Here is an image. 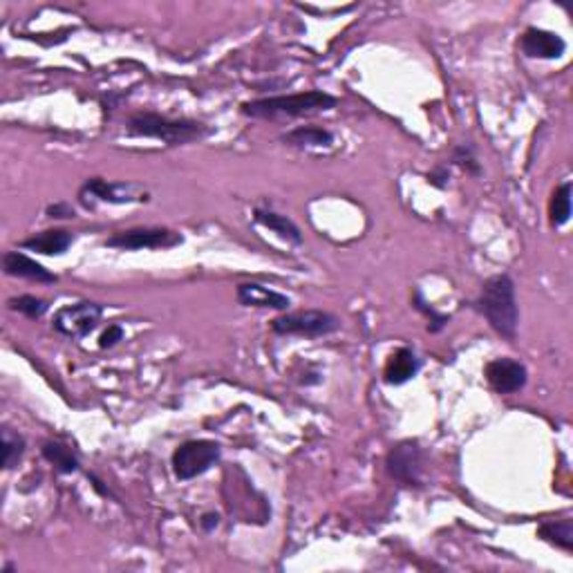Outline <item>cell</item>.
<instances>
[{
    "mask_svg": "<svg viewBox=\"0 0 573 573\" xmlns=\"http://www.w3.org/2000/svg\"><path fill=\"white\" fill-rule=\"evenodd\" d=\"M477 309L487 316L497 334L509 340L515 339L520 325V309L518 299H515V282L511 275L500 274L488 278L484 282L482 296L477 300Z\"/></svg>",
    "mask_w": 573,
    "mask_h": 573,
    "instance_id": "6da1fadb",
    "label": "cell"
},
{
    "mask_svg": "<svg viewBox=\"0 0 573 573\" xmlns=\"http://www.w3.org/2000/svg\"><path fill=\"white\" fill-rule=\"evenodd\" d=\"M336 99L323 90L300 92V94H282V97L256 99V102L242 103V115L253 119H278V117H303L309 112L332 111Z\"/></svg>",
    "mask_w": 573,
    "mask_h": 573,
    "instance_id": "7a4b0ae2",
    "label": "cell"
},
{
    "mask_svg": "<svg viewBox=\"0 0 573 573\" xmlns=\"http://www.w3.org/2000/svg\"><path fill=\"white\" fill-rule=\"evenodd\" d=\"M128 133L133 137H152L168 146H179V143H191L207 137L209 128L191 119H170L155 112H143L128 121Z\"/></svg>",
    "mask_w": 573,
    "mask_h": 573,
    "instance_id": "3957f363",
    "label": "cell"
},
{
    "mask_svg": "<svg viewBox=\"0 0 573 573\" xmlns=\"http://www.w3.org/2000/svg\"><path fill=\"white\" fill-rule=\"evenodd\" d=\"M271 330L280 336H305L318 339L339 330V318L323 309H307V312L284 314L271 323Z\"/></svg>",
    "mask_w": 573,
    "mask_h": 573,
    "instance_id": "277c9868",
    "label": "cell"
},
{
    "mask_svg": "<svg viewBox=\"0 0 573 573\" xmlns=\"http://www.w3.org/2000/svg\"><path fill=\"white\" fill-rule=\"evenodd\" d=\"M220 444L209 439H193L179 446L173 453V471L179 479H193L204 475L220 459Z\"/></svg>",
    "mask_w": 573,
    "mask_h": 573,
    "instance_id": "5b68a950",
    "label": "cell"
},
{
    "mask_svg": "<svg viewBox=\"0 0 573 573\" xmlns=\"http://www.w3.org/2000/svg\"><path fill=\"white\" fill-rule=\"evenodd\" d=\"M102 314L103 307L99 303L83 300V303L68 305V307H61L54 314V330L59 334L70 336V339H86L99 325Z\"/></svg>",
    "mask_w": 573,
    "mask_h": 573,
    "instance_id": "8992f818",
    "label": "cell"
},
{
    "mask_svg": "<svg viewBox=\"0 0 573 573\" xmlns=\"http://www.w3.org/2000/svg\"><path fill=\"white\" fill-rule=\"evenodd\" d=\"M182 244V235L168 229H130L119 231L106 240V247L121 251H139V249H170Z\"/></svg>",
    "mask_w": 573,
    "mask_h": 573,
    "instance_id": "52a82bcc",
    "label": "cell"
},
{
    "mask_svg": "<svg viewBox=\"0 0 573 573\" xmlns=\"http://www.w3.org/2000/svg\"><path fill=\"white\" fill-rule=\"evenodd\" d=\"M81 202L90 207V200H102V202L111 204H126V202H146L148 193L137 184H115L103 182V179H90L83 184L81 193H78Z\"/></svg>",
    "mask_w": 573,
    "mask_h": 573,
    "instance_id": "ba28073f",
    "label": "cell"
},
{
    "mask_svg": "<svg viewBox=\"0 0 573 573\" xmlns=\"http://www.w3.org/2000/svg\"><path fill=\"white\" fill-rule=\"evenodd\" d=\"M388 471L405 487H419L423 471L422 448L413 441H405V444L392 448L390 454H388Z\"/></svg>",
    "mask_w": 573,
    "mask_h": 573,
    "instance_id": "9c48e42d",
    "label": "cell"
},
{
    "mask_svg": "<svg viewBox=\"0 0 573 573\" xmlns=\"http://www.w3.org/2000/svg\"><path fill=\"white\" fill-rule=\"evenodd\" d=\"M487 379L500 395H513L527 386V367L513 358H495L487 365Z\"/></svg>",
    "mask_w": 573,
    "mask_h": 573,
    "instance_id": "30bf717a",
    "label": "cell"
},
{
    "mask_svg": "<svg viewBox=\"0 0 573 573\" xmlns=\"http://www.w3.org/2000/svg\"><path fill=\"white\" fill-rule=\"evenodd\" d=\"M520 45L528 59H560L567 50V43L562 37L537 28H528Z\"/></svg>",
    "mask_w": 573,
    "mask_h": 573,
    "instance_id": "8fae6325",
    "label": "cell"
},
{
    "mask_svg": "<svg viewBox=\"0 0 573 573\" xmlns=\"http://www.w3.org/2000/svg\"><path fill=\"white\" fill-rule=\"evenodd\" d=\"M238 300L244 307H260V309H278V312H284L290 309V299L284 294H278V291L269 290V287H262L258 282H242L238 284Z\"/></svg>",
    "mask_w": 573,
    "mask_h": 573,
    "instance_id": "7c38bea8",
    "label": "cell"
},
{
    "mask_svg": "<svg viewBox=\"0 0 573 573\" xmlns=\"http://www.w3.org/2000/svg\"><path fill=\"white\" fill-rule=\"evenodd\" d=\"M3 269H5L7 275H14V278L34 280V282H56L54 274H50L45 266L19 251H7L3 256Z\"/></svg>",
    "mask_w": 573,
    "mask_h": 573,
    "instance_id": "4fadbf2b",
    "label": "cell"
},
{
    "mask_svg": "<svg viewBox=\"0 0 573 573\" xmlns=\"http://www.w3.org/2000/svg\"><path fill=\"white\" fill-rule=\"evenodd\" d=\"M422 367L417 354L410 348H399L395 354H390L386 363V381L390 386H404L410 379H414Z\"/></svg>",
    "mask_w": 573,
    "mask_h": 573,
    "instance_id": "5bb4252c",
    "label": "cell"
},
{
    "mask_svg": "<svg viewBox=\"0 0 573 573\" xmlns=\"http://www.w3.org/2000/svg\"><path fill=\"white\" fill-rule=\"evenodd\" d=\"M74 242V235L70 231L52 229L43 231V233H37L34 238H28L20 242V247L29 249V251L43 253V256H61V253L68 251L70 244Z\"/></svg>",
    "mask_w": 573,
    "mask_h": 573,
    "instance_id": "9a60e30c",
    "label": "cell"
},
{
    "mask_svg": "<svg viewBox=\"0 0 573 573\" xmlns=\"http://www.w3.org/2000/svg\"><path fill=\"white\" fill-rule=\"evenodd\" d=\"M253 216H256L258 225L266 226L269 231L278 233L280 238L290 240V242H294V244L303 242L300 229L287 216H280V213H274V211H262V209H258V211L253 213Z\"/></svg>",
    "mask_w": 573,
    "mask_h": 573,
    "instance_id": "2e32d148",
    "label": "cell"
},
{
    "mask_svg": "<svg viewBox=\"0 0 573 573\" xmlns=\"http://www.w3.org/2000/svg\"><path fill=\"white\" fill-rule=\"evenodd\" d=\"M282 142L291 143V146H332L334 135L318 126H305V128H296L284 135Z\"/></svg>",
    "mask_w": 573,
    "mask_h": 573,
    "instance_id": "e0dca14e",
    "label": "cell"
},
{
    "mask_svg": "<svg viewBox=\"0 0 573 573\" xmlns=\"http://www.w3.org/2000/svg\"><path fill=\"white\" fill-rule=\"evenodd\" d=\"M43 457L61 472V475H70V472L78 471V459L74 457V453L70 448H65L59 441H45L41 448Z\"/></svg>",
    "mask_w": 573,
    "mask_h": 573,
    "instance_id": "ac0fdd59",
    "label": "cell"
},
{
    "mask_svg": "<svg viewBox=\"0 0 573 573\" xmlns=\"http://www.w3.org/2000/svg\"><path fill=\"white\" fill-rule=\"evenodd\" d=\"M540 537H544L551 544L560 546L564 551L573 549V522L571 520H555V522H544L537 528Z\"/></svg>",
    "mask_w": 573,
    "mask_h": 573,
    "instance_id": "d6986e66",
    "label": "cell"
},
{
    "mask_svg": "<svg viewBox=\"0 0 573 573\" xmlns=\"http://www.w3.org/2000/svg\"><path fill=\"white\" fill-rule=\"evenodd\" d=\"M549 216L553 226L567 225L569 217H571V184L569 182H564L562 186L555 188L553 198H551Z\"/></svg>",
    "mask_w": 573,
    "mask_h": 573,
    "instance_id": "ffe728a7",
    "label": "cell"
},
{
    "mask_svg": "<svg viewBox=\"0 0 573 573\" xmlns=\"http://www.w3.org/2000/svg\"><path fill=\"white\" fill-rule=\"evenodd\" d=\"M25 453V439L16 432H12V428H3V466L10 471L16 463L20 462Z\"/></svg>",
    "mask_w": 573,
    "mask_h": 573,
    "instance_id": "44dd1931",
    "label": "cell"
},
{
    "mask_svg": "<svg viewBox=\"0 0 573 573\" xmlns=\"http://www.w3.org/2000/svg\"><path fill=\"white\" fill-rule=\"evenodd\" d=\"M7 305H10V309L25 314L28 318H41L50 307L45 300L37 299V296H19V299H12Z\"/></svg>",
    "mask_w": 573,
    "mask_h": 573,
    "instance_id": "7402d4cb",
    "label": "cell"
},
{
    "mask_svg": "<svg viewBox=\"0 0 573 573\" xmlns=\"http://www.w3.org/2000/svg\"><path fill=\"white\" fill-rule=\"evenodd\" d=\"M414 307H417L419 312H423L428 318H430V325H428V330H430L432 334H437V332H441L446 325H448L450 316H444V314H437L435 309L428 307V303H426V300H423L422 291H419V290L414 291Z\"/></svg>",
    "mask_w": 573,
    "mask_h": 573,
    "instance_id": "603a6c76",
    "label": "cell"
},
{
    "mask_svg": "<svg viewBox=\"0 0 573 573\" xmlns=\"http://www.w3.org/2000/svg\"><path fill=\"white\" fill-rule=\"evenodd\" d=\"M453 161L457 166H462L463 170H468V173L479 175V164H477L475 160V151H472V146H468V143H463V146H459L457 151H454Z\"/></svg>",
    "mask_w": 573,
    "mask_h": 573,
    "instance_id": "cb8c5ba5",
    "label": "cell"
},
{
    "mask_svg": "<svg viewBox=\"0 0 573 573\" xmlns=\"http://www.w3.org/2000/svg\"><path fill=\"white\" fill-rule=\"evenodd\" d=\"M124 339V330H121V325H111L106 332L102 334V339H99V348H112V345H117L119 340Z\"/></svg>",
    "mask_w": 573,
    "mask_h": 573,
    "instance_id": "d4e9b609",
    "label": "cell"
},
{
    "mask_svg": "<svg viewBox=\"0 0 573 573\" xmlns=\"http://www.w3.org/2000/svg\"><path fill=\"white\" fill-rule=\"evenodd\" d=\"M47 216L56 217V220H65V217H74V209L63 202L52 204V207H47Z\"/></svg>",
    "mask_w": 573,
    "mask_h": 573,
    "instance_id": "484cf974",
    "label": "cell"
},
{
    "mask_svg": "<svg viewBox=\"0 0 573 573\" xmlns=\"http://www.w3.org/2000/svg\"><path fill=\"white\" fill-rule=\"evenodd\" d=\"M444 179H448V170H444V168H439V170H435V173L428 175V182L435 184V186H439V188L446 186Z\"/></svg>",
    "mask_w": 573,
    "mask_h": 573,
    "instance_id": "4316f807",
    "label": "cell"
},
{
    "mask_svg": "<svg viewBox=\"0 0 573 573\" xmlns=\"http://www.w3.org/2000/svg\"><path fill=\"white\" fill-rule=\"evenodd\" d=\"M200 524H202L204 531H213V528H216L217 524H220V515H217V513H207Z\"/></svg>",
    "mask_w": 573,
    "mask_h": 573,
    "instance_id": "83f0119b",
    "label": "cell"
}]
</instances>
